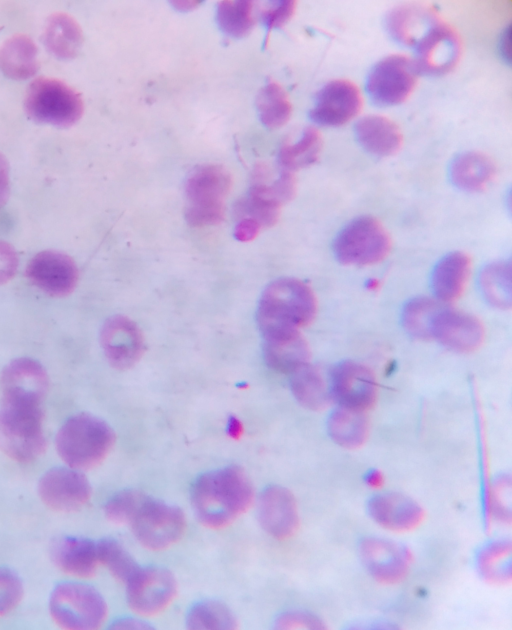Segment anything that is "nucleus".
<instances>
[{
	"label": "nucleus",
	"instance_id": "nucleus-13",
	"mask_svg": "<svg viewBox=\"0 0 512 630\" xmlns=\"http://www.w3.org/2000/svg\"><path fill=\"white\" fill-rule=\"evenodd\" d=\"M362 108L359 88L350 80L328 82L317 93L310 111L311 119L323 126H342L352 120Z\"/></svg>",
	"mask_w": 512,
	"mask_h": 630
},
{
	"label": "nucleus",
	"instance_id": "nucleus-43",
	"mask_svg": "<svg viewBox=\"0 0 512 630\" xmlns=\"http://www.w3.org/2000/svg\"><path fill=\"white\" fill-rule=\"evenodd\" d=\"M23 587L12 571L0 568V616L11 612L21 601Z\"/></svg>",
	"mask_w": 512,
	"mask_h": 630
},
{
	"label": "nucleus",
	"instance_id": "nucleus-21",
	"mask_svg": "<svg viewBox=\"0 0 512 630\" xmlns=\"http://www.w3.org/2000/svg\"><path fill=\"white\" fill-rule=\"evenodd\" d=\"M4 399L42 402L49 387L44 367L36 360L18 358L11 361L1 375Z\"/></svg>",
	"mask_w": 512,
	"mask_h": 630
},
{
	"label": "nucleus",
	"instance_id": "nucleus-11",
	"mask_svg": "<svg viewBox=\"0 0 512 630\" xmlns=\"http://www.w3.org/2000/svg\"><path fill=\"white\" fill-rule=\"evenodd\" d=\"M176 593L177 583L173 574L162 567H140L127 582L128 604L142 616H153L163 611Z\"/></svg>",
	"mask_w": 512,
	"mask_h": 630
},
{
	"label": "nucleus",
	"instance_id": "nucleus-23",
	"mask_svg": "<svg viewBox=\"0 0 512 630\" xmlns=\"http://www.w3.org/2000/svg\"><path fill=\"white\" fill-rule=\"evenodd\" d=\"M263 339V356L271 369L291 374L309 363V346L299 330L276 333Z\"/></svg>",
	"mask_w": 512,
	"mask_h": 630
},
{
	"label": "nucleus",
	"instance_id": "nucleus-46",
	"mask_svg": "<svg viewBox=\"0 0 512 630\" xmlns=\"http://www.w3.org/2000/svg\"><path fill=\"white\" fill-rule=\"evenodd\" d=\"M18 255L14 247L0 241V285L10 281L18 268Z\"/></svg>",
	"mask_w": 512,
	"mask_h": 630
},
{
	"label": "nucleus",
	"instance_id": "nucleus-17",
	"mask_svg": "<svg viewBox=\"0 0 512 630\" xmlns=\"http://www.w3.org/2000/svg\"><path fill=\"white\" fill-rule=\"evenodd\" d=\"M30 282L54 297L69 295L77 285L78 268L68 256L55 251H42L28 263L26 269Z\"/></svg>",
	"mask_w": 512,
	"mask_h": 630
},
{
	"label": "nucleus",
	"instance_id": "nucleus-37",
	"mask_svg": "<svg viewBox=\"0 0 512 630\" xmlns=\"http://www.w3.org/2000/svg\"><path fill=\"white\" fill-rule=\"evenodd\" d=\"M187 627L196 630L235 629L237 622L231 610L221 602L207 600L198 602L188 611Z\"/></svg>",
	"mask_w": 512,
	"mask_h": 630
},
{
	"label": "nucleus",
	"instance_id": "nucleus-52",
	"mask_svg": "<svg viewBox=\"0 0 512 630\" xmlns=\"http://www.w3.org/2000/svg\"><path fill=\"white\" fill-rule=\"evenodd\" d=\"M243 433V425L241 421L231 416L227 422V434L234 439H238Z\"/></svg>",
	"mask_w": 512,
	"mask_h": 630
},
{
	"label": "nucleus",
	"instance_id": "nucleus-39",
	"mask_svg": "<svg viewBox=\"0 0 512 630\" xmlns=\"http://www.w3.org/2000/svg\"><path fill=\"white\" fill-rule=\"evenodd\" d=\"M97 554L99 562L104 564L117 580L126 584L140 568L126 549L113 539L99 541Z\"/></svg>",
	"mask_w": 512,
	"mask_h": 630
},
{
	"label": "nucleus",
	"instance_id": "nucleus-5",
	"mask_svg": "<svg viewBox=\"0 0 512 630\" xmlns=\"http://www.w3.org/2000/svg\"><path fill=\"white\" fill-rule=\"evenodd\" d=\"M229 171L218 164L197 167L185 185V218L193 227L217 225L225 216V199L231 189Z\"/></svg>",
	"mask_w": 512,
	"mask_h": 630
},
{
	"label": "nucleus",
	"instance_id": "nucleus-42",
	"mask_svg": "<svg viewBox=\"0 0 512 630\" xmlns=\"http://www.w3.org/2000/svg\"><path fill=\"white\" fill-rule=\"evenodd\" d=\"M146 496L138 490L121 491L106 503L104 513L115 524H129Z\"/></svg>",
	"mask_w": 512,
	"mask_h": 630
},
{
	"label": "nucleus",
	"instance_id": "nucleus-4",
	"mask_svg": "<svg viewBox=\"0 0 512 630\" xmlns=\"http://www.w3.org/2000/svg\"><path fill=\"white\" fill-rule=\"evenodd\" d=\"M61 459L76 470H87L100 464L115 442L112 428L102 419L87 413L70 417L56 435Z\"/></svg>",
	"mask_w": 512,
	"mask_h": 630
},
{
	"label": "nucleus",
	"instance_id": "nucleus-48",
	"mask_svg": "<svg viewBox=\"0 0 512 630\" xmlns=\"http://www.w3.org/2000/svg\"><path fill=\"white\" fill-rule=\"evenodd\" d=\"M509 483L502 481L494 490V502L495 509L503 518L510 516V492L504 494L509 489Z\"/></svg>",
	"mask_w": 512,
	"mask_h": 630
},
{
	"label": "nucleus",
	"instance_id": "nucleus-24",
	"mask_svg": "<svg viewBox=\"0 0 512 630\" xmlns=\"http://www.w3.org/2000/svg\"><path fill=\"white\" fill-rule=\"evenodd\" d=\"M440 19L428 6L402 5L386 17V27L394 39L407 46H416Z\"/></svg>",
	"mask_w": 512,
	"mask_h": 630
},
{
	"label": "nucleus",
	"instance_id": "nucleus-31",
	"mask_svg": "<svg viewBox=\"0 0 512 630\" xmlns=\"http://www.w3.org/2000/svg\"><path fill=\"white\" fill-rule=\"evenodd\" d=\"M290 387L296 400L309 410H323L332 399L322 373L309 363L291 373Z\"/></svg>",
	"mask_w": 512,
	"mask_h": 630
},
{
	"label": "nucleus",
	"instance_id": "nucleus-40",
	"mask_svg": "<svg viewBox=\"0 0 512 630\" xmlns=\"http://www.w3.org/2000/svg\"><path fill=\"white\" fill-rule=\"evenodd\" d=\"M511 546L506 542L489 545L480 555L479 564L485 577L494 582L510 578Z\"/></svg>",
	"mask_w": 512,
	"mask_h": 630
},
{
	"label": "nucleus",
	"instance_id": "nucleus-12",
	"mask_svg": "<svg viewBox=\"0 0 512 630\" xmlns=\"http://www.w3.org/2000/svg\"><path fill=\"white\" fill-rule=\"evenodd\" d=\"M415 48L417 56L414 63L418 72L442 75L457 65L461 57L462 43L457 31L440 20Z\"/></svg>",
	"mask_w": 512,
	"mask_h": 630
},
{
	"label": "nucleus",
	"instance_id": "nucleus-27",
	"mask_svg": "<svg viewBox=\"0 0 512 630\" xmlns=\"http://www.w3.org/2000/svg\"><path fill=\"white\" fill-rule=\"evenodd\" d=\"M52 556L62 571L80 578L93 576L99 563L97 543L83 538L61 539L54 546Z\"/></svg>",
	"mask_w": 512,
	"mask_h": 630
},
{
	"label": "nucleus",
	"instance_id": "nucleus-45",
	"mask_svg": "<svg viewBox=\"0 0 512 630\" xmlns=\"http://www.w3.org/2000/svg\"><path fill=\"white\" fill-rule=\"evenodd\" d=\"M297 2L294 0H286L280 2L275 7L267 10L264 13V20L269 28L267 39L273 28L282 27L285 25L294 15ZM266 39V41H267Z\"/></svg>",
	"mask_w": 512,
	"mask_h": 630
},
{
	"label": "nucleus",
	"instance_id": "nucleus-49",
	"mask_svg": "<svg viewBox=\"0 0 512 630\" xmlns=\"http://www.w3.org/2000/svg\"><path fill=\"white\" fill-rule=\"evenodd\" d=\"M9 197V167L6 158L0 153V208Z\"/></svg>",
	"mask_w": 512,
	"mask_h": 630
},
{
	"label": "nucleus",
	"instance_id": "nucleus-9",
	"mask_svg": "<svg viewBox=\"0 0 512 630\" xmlns=\"http://www.w3.org/2000/svg\"><path fill=\"white\" fill-rule=\"evenodd\" d=\"M129 525L145 548L163 550L182 537L186 520L178 507L146 496Z\"/></svg>",
	"mask_w": 512,
	"mask_h": 630
},
{
	"label": "nucleus",
	"instance_id": "nucleus-41",
	"mask_svg": "<svg viewBox=\"0 0 512 630\" xmlns=\"http://www.w3.org/2000/svg\"><path fill=\"white\" fill-rule=\"evenodd\" d=\"M281 206L277 201L250 190L248 197L239 203L238 209L262 227H271L278 221Z\"/></svg>",
	"mask_w": 512,
	"mask_h": 630
},
{
	"label": "nucleus",
	"instance_id": "nucleus-10",
	"mask_svg": "<svg viewBox=\"0 0 512 630\" xmlns=\"http://www.w3.org/2000/svg\"><path fill=\"white\" fill-rule=\"evenodd\" d=\"M418 70L410 58L394 54L380 60L367 79V91L378 105L392 106L404 102L413 92Z\"/></svg>",
	"mask_w": 512,
	"mask_h": 630
},
{
	"label": "nucleus",
	"instance_id": "nucleus-51",
	"mask_svg": "<svg viewBox=\"0 0 512 630\" xmlns=\"http://www.w3.org/2000/svg\"><path fill=\"white\" fill-rule=\"evenodd\" d=\"M114 629H149L150 626L144 621L133 618L120 619L112 626Z\"/></svg>",
	"mask_w": 512,
	"mask_h": 630
},
{
	"label": "nucleus",
	"instance_id": "nucleus-18",
	"mask_svg": "<svg viewBox=\"0 0 512 630\" xmlns=\"http://www.w3.org/2000/svg\"><path fill=\"white\" fill-rule=\"evenodd\" d=\"M432 336L453 351L469 353L481 346L485 330L476 316L443 307L434 321Z\"/></svg>",
	"mask_w": 512,
	"mask_h": 630
},
{
	"label": "nucleus",
	"instance_id": "nucleus-8",
	"mask_svg": "<svg viewBox=\"0 0 512 630\" xmlns=\"http://www.w3.org/2000/svg\"><path fill=\"white\" fill-rule=\"evenodd\" d=\"M49 606L55 623L68 630L96 629L107 614L102 596L94 588L80 583L58 585Z\"/></svg>",
	"mask_w": 512,
	"mask_h": 630
},
{
	"label": "nucleus",
	"instance_id": "nucleus-25",
	"mask_svg": "<svg viewBox=\"0 0 512 630\" xmlns=\"http://www.w3.org/2000/svg\"><path fill=\"white\" fill-rule=\"evenodd\" d=\"M355 135L367 152L379 157L396 154L403 143L399 126L381 115H368L358 120Z\"/></svg>",
	"mask_w": 512,
	"mask_h": 630
},
{
	"label": "nucleus",
	"instance_id": "nucleus-3",
	"mask_svg": "<svg viewBox=\"0 0 512 630\" xmlns=\"http://www.w3.org/2000/svg\"><path fill=\"white\" fill-rule=\"evenodd\" d=\"M46 448L41 402L2 399L0 407V450L11 459L27 463Z\"/></svg>",
	"mask_w": 512,
	"mask_h": 630
},
{
	"label": "nucleus",
	"instance_id": "nucleus-53",
	"mask_svg": "<svg viewBox=\"0 0 512 630\" xmlns=\"http://www.w3.org/2000/svg\"><path fill=\"white\" fill-rule=\"evenodd\" d=\"M171 3L177 10L191 11V10H194L195 8H197L201 4V1H198V0H178V1H172Z\"/></svg>",
	"mask_w": 512,
	"mask_h": 630
},
{
	"label": "nucleus",
	"instance_id": "nucleus-22",
	"mask_svg": "<svg viewBox=\"0 0 512 630\" xmlns=\"http://www.w3.org/2000/svg\"><path fill=\"white\" fill-rule=\"evenodd\" d=\"M368 512L377 524L398 532L415 528L424 516L417 502L395 492L373 496L368 503Z\"/></svg>",
	"mask_w": 512,
	"mask_h": 630
},
{
	"label": "nucleus",
	"instance_id": "nucleus-7",
	"mask_svg": "<svg viewBox=\"0 0 512 630\" xmlns=\"http://www.w3.org/2000/svg\"><path fill=\"white\" fill-rule=\"evenodd\" d=\"M333 250L337 260L344 265H373L387 257L391 238L378 219L362 216L339 232Z\"/></svg>",
	"mask_w": 512,
	"mask_h": 630
},
{
	"label": "nucleus",
	"instance_id": "nucleus-44",
	"mask_svg": "<svg viewBox=\"0 0 512 630\" xmlns=\"http://www.w3.org/2000/svg\"><path fill=\"white\" fill-rule=\"evenodd\" d=\"M275 628L277 629H322L323 623L315 616L299 612L292 611L281 614L276 622Z\"/></svg>",
	"mask_w": 512,
	"mask_h": 630
},
{
	"label": "nucleus",
	"instance_id": "nucleus-35",
	"mask_svg": "<svg viewBox=\"0 0 512 630\" xmlns=\"http://www.w3.org/2000/svg\"><path fill=\"white\" fill-rule=\"evenodd\" d=\"M480 286L491 305L502 310L509 309L512 304L510 262L500 261L487 265L482 270Z\"/></svg>",
	"mask_w": 512,
	"mask_h": 630
},
{
	"label": "nucleus",
	"instance_id": "nucleus-36",
	"mask_svg": "<svg viewBox=\"0 0 512 630\" xmlns=\"http://www.w3.org/2000/svg\"><path fill=\"white\" fill-rule=\"evenodd\" d=\"M442 308L437 301L428 297L410 300L402 313L405 330L416 339H432L434 321Z\"/></svg>",
	"mask_w": 512,
	"mask_h": 630
},
{
	"label": "nucleus",
	"instance_id": "nucleus-2",
	"mask_svg": "<svg viewBox=\"0 0 512 630\" xmlns=\"http://www.w3.org/2000/svg\"><path fill=\"white\" fill-rule=\"evenodd\" d=\"M317 300L312 289L296 278H279L263 291L256 313L262 336L299 330L316 316Z\"/></svg>",
	"mask_w": 512,
	"mask_h": 630
},
{
	"label": "nucleus",
	"instance_id": "nucleus-16",
	"mask_svg": "<svg viewBox=\"0 0 512 630\" xmlns=\"http://www.w3.org/2000/svg\"><path fill=\"white\" fill-rule=\"evenodd\" d=\"M41 500L51 509L71 512L83 507L91 496V486L86 477L73 468H54L39 481Z\"/></svg>",
	"mask_w": 512,
	"mask_h": 630
},
{
	"label": "nucleus",
	"instance_id": "nucleus-33",
	"mask_svg": "<svg viewBox=\"0 0 512 630\" xmlns=\"http://www.w3.org/2000/svg\"><path fill=\"white\" fill-rule=\"evenodd\" d=\"M322 137L314 127L304 130L295 143L284 144L279 152V162L283 170L294 172L314 164L321 153Z\"/></svg>",
	"mask_w": 512,
	"mask_h": 630
},
{
	"label": "nucleus",
	"instance_id": "nucleus-1",
	"mask_svg": "<svg viewBox=\"0 0 512 630\" xmlns=\"http://www.w3.org/2000/svg\"><path fill=\"white\" fill-rule=\"evenodd\" d=\"M253 487L245 471L232 465L200 475L191 487V504L198 520L220 529L247 511Z\"/></svg>",
	"mask_w": 512,
	"mask_h": 630
},
{
	"label": "nucleus",
	"instance_id": "nucleus-26",
	"mask_svg": "<svg viewBox=\"0 0 512 630\" xmlns=\"http://www.w3.org/2000/svg\"><path fill=\"white\" fill-rule=\"evenodd\" d=\"M472 262L468 254L455 251L443 257L432 275V288L438 300L454 302L461 297L471 273Z\"/></svg>",
	"mask_w": 512,
	"mask_h": 630
},
{
	"label": "nucleus",
	"instance_id": "nucleus-19",
	"mask_svg": "<svg viewBox=\"0 0 512 630\" xmlns=\"http://www.w3.org/2000/svg\"><path fill=\"white\" fill-rule=\"evenodd\" d=\"M258 518L263 529L276 539H287L298 529L296 500L286 488L272 485L263 490L258 501Z\"/></svg>",
	"mask_w": 512,
	"mask_h": 630
},
{
	"label": "nucleus",
	"instance_id": "nucleus-29",
	"mask_svg": "<svg viewBox=\"0 0 512 630\" xmlns=\"http://www.w3.org/2000/svg\"><path fill=\"white\" fill-rule=\"evenodd\" d=\"M37 55V46L30 37L14 35L0 48V69L5 76L14 80L30 78L39 68Z\"/></svg>",
	"mask_w": 512,
	"mask_h": 630
},
{
	"label": "nucleus",
	"instance_id": "nucleus-6",
	"mask_svg": "<svg viewBox=\"0 0 512 630\" xmlns=\"http://www.w3.org/2000/svg\"><path fill=\"white\" fill-rule=\"evenodd\" d=\"M24 107L39 123L69 127L83 114L81 96L66 83L47 77L35 79L28 87Z\"/></svg>",
	"mask_w": 512,
	"mask_h": 630
},
{
	"label": "nucleus",
	"instance_id": "nucleus-38",
	"mask_svg": "<svg viewBox=\"0 0 512 630\" xmlns=\"http://www.w3.org/2000/svg\"><path fill=\"white\" fill-rule=\"evenodd\" d=\"M217 21L221 30L229 36L241 38L248 35L255 23L253 2L249 0H223L218 3Z\"/></svg>",
	"mask_w": 512,
	"mask_h": 630
},
{
	"label": "nucleus",
	"instance_id": "nucleus-20",
	"mask_svg": "<svg viewBox=\"0 0 512 630\" xmlns=\"http://www.w3.org/2000/svg\"><path fill=\"white\" fill-rule=\"evenodd\" d=\"M360 557L368 572L382 583H396L408 570L409 557L406 550L387 539H364L360 544Z\"/></svg>",
	"mask_w": 512,
	"mask_h": 630
},
{
	"label": "nucleus",
	"instance_id": "nucleus-32",
	"mask_svg": "<svg viewBox=\"0 0 512 630\" xmlns=\"http://www.w3.org/2000/svg\"><path fill=\"white\" fill-rule=\"evenodd\" d=\"M369 425L365 411L340 406L328 419L332 440L346 449L361 447L368 437Z\"/></svg>",
	"mask_w": 512,
	"mask_h": 630
},
{
	"label": "nucleus",
	"instance_id": "nucleus-34",
	"mask_svg": "<svg viewBox=\"0 0 512 630\" xmlns=\"http://www.w3.org/2000/svg\"><path fill=\"white\" fill-rule=\"evenodd\" d=\"M256 104L262 123L276 129L285 125L292 113V104L285 89L270 81L258 93Z\"/></svg>",
	"mask_w": 512,
	"mask_h": 630
},
{
	"label": "nucleus",
	"instance_id": "nucleus-15",
	"mask_svg": "<svg viewBox=\"0 0 512 630\" xmlns=\"http://www.w3.org/2000/svg\"><path fill=\"white\" fill-rule=\"evenodd\" d=\"M331 394L340 406L366 411L377 398V383L373 372L354 362L339 363L331 374Z\"/></svg>",
	"mask_w": 512,
	"mask_h": 630
},
{
	"label": "nucleus",
	"instance_id": "nucleus-28",
	"mask_svg": "<svg viewBox=\"0 0 512 630\" xmlns=\"http://www.w3.org/2000/svg\"><path fill=\"white\" fill-rule=\"evenodd\" d=\"M496 175V165L486 154L470 151L457 156L450 167L455 186L468 192L485 189Z\"/></svg>",
	"mask_w": 512,
	"mask_h": 630
},
{
	"label": "nucleus",
	"instance_id": "nucleus-30",
	"mask_svg": "<svg viewBox=\"0 0 512 630\" xmlns=\"http://www.w3.org/2000/svg\"><path fill=\"white\" fill-rule=\"evenodd\" d=\"M47 49L61 59H71L78 55L83 33L80 25L68 14H53L47 22L44 33Z\"/></svg>",
	"mask_w": 512,
	"mask_h": 630
},
{
	"label": "nucleus",
	"instance_id": "nucleus-50",
	"mask_svg": "<svg viewBox=\"0 0 512 630\" xmlns=\"http://www.w3.org/2000/svg\"><path fill=\"white\" fill-rule=\"evenodd\" d=\"M500 53L502 58L510 64L511 62V25H508L500 40Z\"/></svg>",
	"mask_w": 512,
	"mask_h": 630
},
{
	"label": "nucleus",
	"instance_id": "nucleus-47",
	"mask_svg": "<svg viewBox=\"0 0 512 630\" xmlns=\"http://www.w3.org/2000/svg\"><path fill=\"white\" fill-rule=\"evenodd\" d=\"M261 228L256 220L244 217L236 225L234 235L241 242H249L257 237Z\"/></svg>",
	"mask_w": 512,
	"mask_h": 630
},
{
	"label": "nucleus",
	"instance_id": "nucleus-14",
	"mask_svg": "<svg viewBox=\"0 0 512 630\" xmlns=\"http://www.w3.org/2000/svg\"><path fill=\"white\" fill-rule=\"evenodd\" d=\"M100 342L108 362L116 369L135 365L145 350L144 337L137 324L123 315L108 318L102 326Z\"/></svg>",
	"mask_w": 512,
	"mask_h": 630
}]
</instances>
